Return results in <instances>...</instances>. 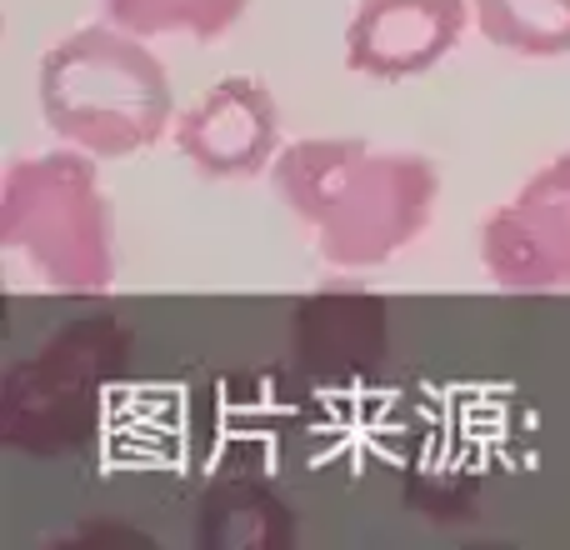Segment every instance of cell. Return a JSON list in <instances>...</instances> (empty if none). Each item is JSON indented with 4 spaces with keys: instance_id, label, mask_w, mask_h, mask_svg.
<instances>
[{
    "instance_id": "6da1fadb",
    "label": "cell",
    "mask_w": 570,
    "mask_h": 550,
    "mask_svg": "<svg viewBox=\"0 0 570 550\" xmlns=\"http://www.w3.org/2000/svg\"><path fill=\"white\" fill-rule=\"evenodd\" d=\"M271 190L305 230L321 261L371 271L425 236L441 200V170L415 150H381L351 136L285 140Z\"/></svg>"
},
{
    "instance_id": "7a4b0ae2",
    "label": "cell",
    "mask_w": 570,
    "mask_h": 550,
    "mask_svg": "<svg viewBox=\"0 0 570 550\" xmlns=\"http://www.w3.org/2000/svg\"><path fill=\"white\" fill-rule=\"evenodd\" d=\"M36 100L46 126L96 160L140 156L176 130L180 116L160 56L116 20L60 36L40 56Z\"/></svg>"
},
{
    "instance_id": "3957f363",
    "label": "cell",
    "mask_w": 570,
    "mask_h": 550,
    "mask_svg": "<svg viewBox=\"0 0 570 550\" xmlns=\"http://www.w3.org/2000/svg\"><path fill=\"white\" fill-rule=\"evenodd\" d=\"M0 251L46 291L106 295L120 256L96 156L66 146L10 160L0 176Z\"/></svg>"
},
{
    "instance_id": "277c9868",
    "label": "cell",
    "mask_w": 570,
    "mask_h": 550,
    "mask_svg": "<svg viewBox=\"0 0 570 550\" xmlns=\"http://www.w3.org/2000/svg\"><path fill=\"white\" fill-rule=\"evenodd\" d=\"M481 266L511 295L570 291V150L551 156L481 220Z\"/></svg>"
},
{
    "instance_id": "5b68a950",
    "label": "cell",
    "mask_w": 570,
    "mask_h": 550,
    "mask_svg": "<svg viewBox=\"0 0 570 550\" xmlns=\"http://www.w3.org/2000/svg\"><path fill=\"white\" fill-rule=\"evenodd\" d=\"M176 146L206 180L271 176L281 156V106L256 76H226L176 116Z\"/></svg>"
},
{
    "instance_id": "8992f818",
    "label": "cell",
    "mask_w": 570,
    "mask_h": 550,
    "mask_svg": "<svg viewBox=\"0 0 570 550\" xmlns=\"http://www.w3.org/2000/svg\"><path fill=\"white\" fill-rule=\"evenodd\" d=\"M471 26V0H355L345 66L365 80H415L441 66Z\"/></svg>"
},
{
    "instance_id": "52a82bcc",
    "label": "cell",
    "mask_w": 570,
    "mask_h": 550,
    "mask_svg": "<svg viewBox=\"0 0 570 550\" xmlns=\"http://www.w3.org/2000/svg\"><path fill=\"white\" fill-rule=\"evenodd\" d=\"M475 30L525 60L570 56V0H471Z\"/></svg>"
},
{
    "instance_id": "ba28073f",
    "label": "cell",
    "mask_w": 570,
    "mask_h": 550,
    "mask_svg": "<svg viewBox=\"0 0 570 550\" xmlns=\"http://www.w3.org/2000/svg\"><path fill=\"white\" fill-rule=\"evenodd\" d=\"M106 20H116L130 36H190L220 40L246 20L250 0H100Z\"/></svg>"
}]
</instances>
